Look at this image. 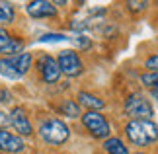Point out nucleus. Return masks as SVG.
Wrapping results in <instances>:
<instances>
[{
    "instance_id": "1",
    "label": "nucleus",
    "mask_w": 158,
    "mask_h": 154,
    "mask_svg": "<svg viewBox=\"0 0 158 154\" xmlns=\"http://www.w3.org/2000/svg\"><path fill=\"white\" fill-rule=\"evenodd\" d=\"M125 137L135 146H148L158 140V125L150 119H131L125 125Z\"/></svg>"
},
{
    "instance_id": "2",
    "label": "nucleus",
    "mask_w": 158,
    "mask_h": 154,
    "mask_svg": "<svg viewBox=\"0 0 158 154\" xmlns=\"http://www.w3.org/2000/svg\"><path fill=\"white\" fill-rule=\"evenodd\" d=\"M31 63H33L31 53H23V51L12 55V57H2L0 59V74L10 80H18L31 69Z\"/></svg>"
},
{
    "instance_id": "3",
    "label": "nucleus",
    "mask_w": 158,
    "mask_h": 154,
    "mask_svg": "<svg viewBox=\"0 0 158 154\" xmlns=\"http://www.w3.org/2000/svg\"><path fill=\"white\" fill-rule=\"evenodd\" d=\"M37 133H39V137L43 139L47 144H55V146L66 143L69 137H70V129L66 127V123L57 119V117H53V119H45L39 125Z\"/></svg>"
},
{
    "instance_id": "4",
    "label": "nucleus",
    "mask_w": 158,
    "mask_h": 154,
    "mask_svg": "<svg viewBox=\"0 0 158 154\" xmlns=\"http://www.w3.org/2000/svg\"><path fill=\"white\" fill-rule=\"evenodd\" d=\"M125 113L131 119H150L154 109L143 94H131L125 100Z\"/></svg>"
},
{
    "instance_id": "5",
    "label": "nucleus",
    "mask_w": 158,
    "mask_h": 154,
    "mask_svg": "<svg viewBox=\"0 0 158 154\" xmlns=\"http://www.w3.org/2000/svg\"><path fill=\"white\" fill-rule=\"evenodd\" d=\"M82 125L88 129V133L96 139H109V123L100 111H86L82 113Z\"/></svg>"
},
{
    "instance_id": "6",
    "label": "nucleus",
    "mask_w": 158,
    "mask_h": 154,
    "mask_svg": "<svg viewBox=\"0 0 158 154\" xmlns=\"http://www.w3.org/2000/svg\"><path fill=\"white\" fill-rule=\"evenodd\" d=\"M57 63H59L60 74H66V76H78L84 70V65H82L80 57H78V53L70 51V49H64V51L59 53Z\"/></svg>"
},
{
    "instance_id": "7",
    "label": "nucleus",
    "mask_w": 158,
    "mask_h": 154,
    "mask_svg": "<svg viewBox=\"0 0 158 154\" xmlns=\"http://www.w3.org/2000/svg\"><path fill=\"white\" fill-rule=\"evenodd\" d=\"M37 69H39V74H41L45 84H57L59 82L60 69H59L57 59H53L51 55H43V57L37 60Z\"/></svg>"
},
{
    "instance_id": "8",
    "label": "nucleus",
    "mask_w": 158,
    "mask_h": 154,
    "mask_svg": "<svg viewBox=\"0 0 158 154\" xmlns=\"http://www.w3.org/2000/svg\"><path fill=\"white\" fill-rule=\"evenodd\" d=\"M26 148V143L20 135H14L10 131L0 129V152L4 154H20Z\"/></svg>"
},
{
    "instance_id": "9",
    "label": "nucleus",
    "mask_w": 158,
    "mask_h": 154,
    "mask_svg": "<svg viewBox=\"0 0 158 154\" xmlns=\"http://www.w3.org/2000/svg\"><path fill=\"white\" fill-rule=\"evenodd\" d=\"M8 119H10V125L14 127L22 137H29V135L33 133L31 123H29L27 115H26V111H23L22 107H14V109H12L10 115H8Z\"/></svg>"
},
{
    "instance_id": "10",
    "label": "nucleus",
    "mask_w": 158,
    "mask_h": 154,
    "mask_svg": "<svg viewBox=\"0 0 158 154\" xmlns=\"http://www.w3.org/2000/svg\"><path fill=\"white\" fill-rule=\"evenodd\" d=\"M27 14L35 18V20H41V18H53L57 16V6L53 2H47V0H35V2H29L26 6Z\"/></svg>"
},
{
    "instance_id": "11",
    "label": "nucleus",
    "mask_w": 158,
    "mask_h": 154,
    "mask_svg": "<svg viewBox=\"0 0 158 154\" xmlns=\"http://www.w3.org/2000/svg\"><path fill=\"white\" fill-rule=\"evenodd\" d=\"M22 47H23V43L20 39H14L4 27H0V55L12 57V55L22 53Z\"/></svg>"
},
{
    "instance_id": "12",
    "label": "nucleus",
    "mask_w": 158,
    "mask_h": 154,
    "mask_svg": "<svg viewBox=\"0 0 158 154\" xmlns=\"http://www.w3.org/2000/svg\"><path fill=\"white\" fill-rule=\"evenodd\" d=\"M78 106H84L88 107V111H98V109H102L106 106L104 100H100L98 96L94 94H88V92H80L78 94Z\"/></svg>"
},
{
    "instance_id": "13",
    "label": "nucleus",
    "mask_w": 158,
    "mask_h": 154,
    "mask_svg": "<svg viewBox=\"0 0 158 154\" xmlns=\"http://www.w3.org/2000/svg\"><path fill=\"white\" fill-rule=\"evenodd\" d=\"M104 150L107 154H129V148L125 146V143L117 137H109L104 140Z\"/></svg>"
},
{
    "instance_id": "14",
    "label": "nucleus",
    "mask_w": 158,
    "mask_h": 154,
    "mask_svg": "<svg viewBox=\"0 0 158 154\" xmlns=\"http://www.w3.org/2000/svg\"><path fill=\"white\" fill-rule=\"evenodd\" d=\"M60 111H63L66 117H70V119H76V117H82L80 113V106H78V102H72V100H66L63 106H60Z\"/></svg>"
},
{
    "instance_id": "15",
    "label": "nucleus",
    "mask_w": 158,
    "mask_h": 154,
    "mask_svg": "<svg viewBox=\"0 0 158 154\" xmlns=\"http://www.w3.org/2000/svg\"><path fill=\"white\" fill-rule=\"evenodd\" d=\"M16 16V10L10 2H0V23H12Z\"/></svg>"
},
{
    "instance_id": "16",
    "label": "nucleus",
    "mask_w": 158,
    "mask_h": 154,
    "mask_svg": "<svg viewBox=\"0 0 158 154\" xmlns=\"http://www.w3.org/2000/svg\"><path fill=\"white\" fill-rule=\"evenodd\" d=\"M141 82L147 86V88H154V86L158 84V72H144V74L141 76Z\"/></svg>"
},
{
    "instance_id": "17",
    "label": "nucleus",
    "mask_w": 158,
    "mask_h": 154,
    "mask_svg": "<svg viewBox=\"0 0 158 154\" xmlns=\"http://www.w3.org/2000/svg\"><path fill=\"white\" fill-rule=\"evenodd\" d=\"M144 69H147L148 72H158V53L150 55V57L144 60Z\"/></svg>"
},
{
    "instance_id": "18",
    "label": "nucleus",
    "mask_w": 158,
    "mask_h": 154,
    "mask_svg": "<svg viewBox=\"0 0 158 154\" xmlns=\"http://www.w3.org/2000/svg\"><path fill=\"white\" fill-rule=\"evenodd\" d=\"M69 37L66 35H63V33H47V35H43V37H39V41H66Z\"/></svg>"
},
{
    "instance_id": "19",
    "label": "nucleus",
    "mask_w": 158,
    "mask_h": 154,
    "mask_svg": "<svg viewBox=\"0 0 158 154\" xmlns=\"http://www.w3.org/2000/svg\"><path fill=\"white\" fill-rule=\"evenodd\" d=\"M74 41L78 43V47H80V49H88V47H90V39L84 37V35H76Z\"/></svg>"
},
{
    "instance_id": "20",
    "label": "nucleus",
    "mask_w": 158,
    "mask_h": 154,
    "mask_svg": "<svg viewBox=\"0 0 158 154\" xmlns=\"http://www.w3.org/2000/svg\"><path fill=\"white\" fill-rule=\"evenodd\" d=\"M6 125H10V119H8V115L4 111H0V129H4Z\"/></svg>"
},
{
    "instance_id": "21",
    "label": "nucleus",
    "mask_w": 158,
    "mask_h": 154,
    "mask_svg": "<svg viewBox=\"0 0 158 154\" xmlns=\"http://www.w3.org/2000/svg\"><path fill=\"white\" fill-rule=\"evenodd\" d=\"M150 94H152V98H154V100H158V84L154 86V88H150Z\"/></svg>"
},
{
    "instance_id": "22",
    "label": "nucleus",
    "mask_w": 158,
    "mask_h": 154,
    "mask_svg": "<svg viewBox=\"0 0 158 154\" xmlns=\"http://www.w3.org/2000/svg\"><path fill=\"white\" fill-rule=\"evenodd\" d=\"M135 154H144V152H135Z\"/></svg>"
}]
</instances>
